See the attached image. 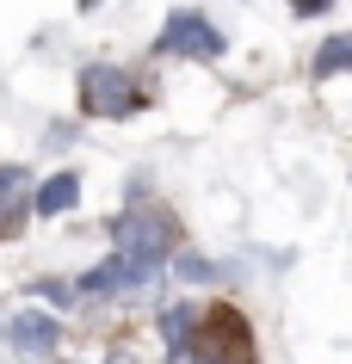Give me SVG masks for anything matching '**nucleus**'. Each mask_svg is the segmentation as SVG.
<instances>
[{
    "mask_svg": "<svg viewBox=\"0 0 352 364\" xmlns=\"http://www.w3.org/2000/svg\"><path fill=\"white\" fill-rule=\"evenodd\" d=\"M291 6H297V13H303V19H315V13H328L334 0H291Z\"/></svg>",
    "mask_w": 352,
    "mask_h": 364,
    "instance_id": "f8f14e48",
    "label": "nucleus"
},
{
    "mask_svg": "<svg viewBox=\"0 0 352 364\" xmlns=\"http://www.w3.org/2000/svg\"><path fill=\"white\" fill-rule=\"evenodd\" d=\"M112 241L124 253H142V259L167 266V259L179 253V241H186V229H179V216L149 192V179L137 173V179H130V204H124V216L112 223Z\"/></svg>",
    "mask_w": 352,
    "mask_h": 364,
    "instance_id": "f257e3e1",
    "label": "nucleus"
},
{
    "mask_svg": "<svg viewBox=\"0 0 352 364\" xmlns=\"http://www.w3.org/2000/svg\"><path fill=\"white\" fill-rule=\"evenodd\" d=\"M31 296H38V303H56V309H75V303H80V290L62 284V278H38V284H31Z\"/></svg>",
    "mask_w": 352,
    "mask_h": 364,
    "instance_id": "9b49d317",
    "label": "nucleus"
},
{
    "mask_svg": "<svg viewBox=\"0 0 352 364\" xmlns=\"http://www.w3.org/2000/svg\"><path fill=\"white\" fill-rule=\"evenodd\" d=\"M80 204V179L75 173H50V179H38V192H31V210L38 216H68Z\"/></svg>",
    "mask_w": 352,
    "mask_h": 364,
    "instance_id": "6e6552de",
    "label": "nucleus"
},
{
    "mask_svg": "<svg viewBox=\"0 0 352 364\" xmlns=\"http://www.w3.org/2000/svg\"><path fill=\"white\" fill-rule=\"evenodd\" d=\"M0 340L13 346L19 358H50V352L62 346V327H56V315L25 309V315H13V321H6V333H0Z\"/></svg>",
    "mask_w": 352,
    "mask_h": 364,
    "instance_id": "423d86ee",
    "label": "nucleus"
},
{
    "mask_svg": "<svg viewBox=\"0 0 352 364\" xmlns=\"http://www.w3.org/2000/svg\"><path fill=\"white\" fill-rule=\"evenodd\" d=\"M198 321H204V309L198 303H174V309H161V346L167 352H192V340H198Z\"/></svg>",
    "mask_w": 352,
    "mask_h": 364,
    "instance_id": "1a4fd4ad",
    "label": "nucleus"
},
{
    "mask_svg": "<svg viewBox=\"0 0 352 364\" xmlns=\"http://www.w3.org/2000/svg\"><path fill=\"white\" fill-rule=\"evenodd\" d=\"M229 38L216 31L210 13H198V6H174L167 19H161V38H155V56H179V62H223Z\"/></svg>",
    "mask_w": 352,
    "mask_h": 364,
    "instance_id": "20e7f679",
    "label": "nucleus"
},
{
    "mask_svg": "<svg viewBox=\"0 0 352 364\" xmlns=\"http://www.w3.org/2000/svg\"><path fill=\"white\" fill-rule=\"evenodd\" d=\"M161 272L167 266L142 259V253L112 247V259H99L93 272H80L75 290H80V303H137V296H149V290L161 284Z\"/></svg>",
    "mask_w": 352,
    "mask_h": 364,
    "instance_id": "f03ea898",
    "label": "nucleus"
},
{
    "mask_svg": "<svg viewBox=\"0 0 352 364\" xmlns=\"http://www.w3.org/2000/svg\"><path fill=\"white\" fill-rule=\"evenodd\" d=\"M149 105V80L130 75V68H117V62H93V68H80V112L87 117H137Z\"/></svg>",
    "mask_w": 352,
    "mask_h": 364,
    "instance_id": "7ed1b4c3",
    "label": "nucleus"
},
{
    "mask_svg": "<svg viewBox=\"0 0 352 364\" xmlns=\"http://www.w3.org/2000/svg\"><path fill=\"white\" fill-rule=\"evenodd\" d=\"M192 358H204V364H254V327L241 321L235 309H204Z\"/></svg>",
    "mask_w": 352,
    "mask_h": 364,
    "instance_id": "39448f33",
    "label": "nucleus"
},
{
    "mask_svg": "<svg viewBox=\"0 0 352 364\" xmlns=\"http://www.w3.org/2000/svg\"><path fill=\"white\" fill-rule=\"evenodd\" d=\"M31 192H38L31 173L6 161V167H0V241H13V235L25 229V216H31Z\"/></svg>",
    "mask_w": 352,
    "mask_h": 364,
    "instance_id": "0eeeda50",
    "label": "nucleus"
},
{
    "mask_svg": "<svg viewBox=\"0 0 352 364\" xmlns=\"http://www.w3.org/2000/svg\"><path fill=\"white\" fill-rule=\"evenodd\" d=\"M334 75H352V31L346 38H328L315 50V80H334Z\"/></svg>",
    "mask_w": 352,
    "mask_h": 364,
    "instance_id": "9d476101",
    "label": "nucleus"
}]
</instances>
